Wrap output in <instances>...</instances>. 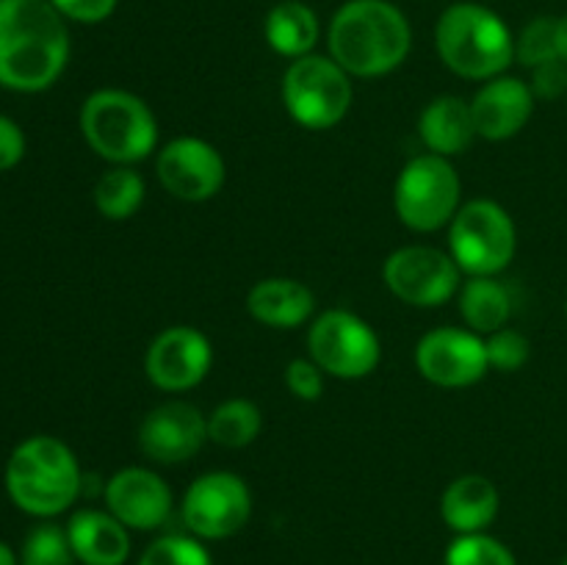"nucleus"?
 I'll use <instances>...</instances> for the list:
<instances>
[{"instance_id": "nucleus-24", "label": "nucleus", "mask_w": 567, "mask_h": 565, "mask_svg": "<svg viewBox=\"0 0 567 565\" xmlns=\"http://www.w3.org/2000/svg\"><path fill=\"white\" fill-rule=\"evenodd\" d=\"M264 430V413L249 399H227L208 415V438L219 446L244 449Z\"/></svg>"}, {"instance_id": "nucleus-26", "label": "nucleus", "mask_w": 567, "mask_h": 565, "mask_svg": "<svg viewBox=\"0 0 567 565\" xmlns=\"http://www.w3.org/2000/svg\"><path fill=\"white\" fill-rule=\"evenodd\" d=\"M66 526L37 524L20 548V565H75Z\"/></svg>"}, {"instance_id": "nucleus-34", "label": "nucleus", "mask_w": 567, "mask_h": 565, "mask_svg": "<svg viewBox=\"0 0 567 565\" xmlns=\"http://www.w3.org/2000/svg\"><path fill=\"white\" fill-rule=\"evenodd\" d=\"M25 155V133L11 116L0 114V172L14 170Z\"/></svg>"}, {"instance_id": "nucleus-23", "label": "nucleus", "mask_w": 567, "mask_h": 565, "mask_svg": "<svg viewBox=\"0 0 567 565\" xmlns=\"http://www.w3.org/2000/svg\"><path fill=\"white\" fill-rule=\"evenodd\" d=\"M457 308L474 332H491L507 327L513 316V294L496 277H468L457 291Z\"/></svg>"}, {"instance_id": "nucleus-8", "label": "nucleus", "mask_w": 567, "mask_h": 565, "mask_svg": "<svg viewBox=\"0 0 567 565\" xmlns=\"http://www.w3.org/2000/svg\"><path fill=\"white\" fill-rule=\"evenodd\" d=\"M463 197V183L452 161L443 155H415L393 186L396 214L410 230L432 233L454 219Z\"/></svg>"}, {"instance_id": "nucleus-15", "label": "nucleus", "mask_w": 567, "mask_h": 565, "mask_svg": "<svg viewBox=\"0 0 567 565\" xmlns=\"http://www.w3.org/2000/svg\"><path fill=\"white\" fill-rule=\"evenodd\" d=\"M208 441V419L188 402H164L144 415L138 446L161 465L186 463Z\"/></svg>"}, {"instance_id": "nucleus-20", "label": "nucleus", "mask_w": 567, "mask_h": 565, "mask_svg": "<svg viewBox=\"0 0 567 565\" xmlns=\"http://www.w3.org/2000/svg\"><path fill=\"white\" fill-rule=\"evenodd\" d=\"M496 485L482 474H463L441 496V515L449 530L457 535H471V532H485L498 515Z\"/></svg>"}, {"instance_id": "nucleus-38", "label": "nucleus", "mask_w": 567, "mask_h": 565, "mask_svg": "<svg viewBox=\"0 0 567 565\" xmlns=\"http://www.w3.org/2000/svg\"><path fill=\"white\" fill-rule=\"evenodd\" d=\"M563 565H567V559H565V563H563Z\"/></svg>"}, {"instance_id": "nucleus-1", "label": "nucleus", "mask_w": 567, "mask_h": 565, "mask_svg": "<svg viewBox=\"0 0 567 565\" xmlns=\"http://www.w3.org/2000/svg\"><path fill=\"white\" fill-rule=\"evenodd\" d=\"M66 61L70 31L50 0H0V86L44 92L59 81Z\"/></svg>"}, {"instance_id": "nucleus-6", "label": "nucleus", "mask_w": 567, "mask_h": 565, "mask_svg": "<svg viewBox=\"0 0 567 565\" xmlns=\"http://www.w3.org/2000/svg\"><path fill=\"white\" fill-rule=\"evenodd\" d=\"M449 247L460 271L471 277H496L513 264L518 230L507 208L493 199H471L454 214Z\"/></svg>"}, {"instance_id": "nucleus-12", "label": "nucleus", "mask_w": 567, "mask_h": 565, "mask_svg": "<svg viewBox=\"0 0 567 565\" xmlns=\"http://www.w3.org/2000/svg\"><path fill=\"white\" fill-rule=\"evenodd\" d=\"M421 377L441 388H468L487 374L485 341L480 332L460 327H437L415 347Z\"/></svg>"}, {"instance_id": "nucleus-5", "label": "nucleus", "mask_w": 567, "mask_h": 565, "mask_svg": "<svg viewBox=\"0 0 567 565\" xmlns=\"http://www.w3.org/2000/svg\"><path fill=\"white\" fill-rule=\"evenodd\" d=\"M81 133L100 158L114 166L144 161L158 144V122L150 105L125 89H97L83 100Z\"/></svg>"}, {"instance_id": "nucleus-19", "label": "nucleus", "mask_w": 567, "mask_h": 565, "mask_svg": "<svg viewBox=\"0 0 567 565\" xmlns=\"http://www.w3.org/2000/svg\"><path fill=\"white\" fill-rule=\"evenodd\" d=\"M313 308V291L293 277H266L247 294L249 316L275 330H293L305 325Z\"/></svg>"}, {"instance_id": "nucleus-11", "label": "nucleus", "mask_w": 567, "mask_h": 565, "mask_svg": "<svg viewBox=\"0 0 567 565\" xmlns=\"http://www.w3.org/2000/svg\"><path fill=\"white\" fill-rule=\"evenodd\" d=\"M460 266L452 253H443L437 247H402L388 255L382 266L388 291L402 302L415 305V308H435V305L449 302L457 297L460 286Z\"/></svg>"}, {"instance_id": "nucleus-33", "label": "nucleus", "mask_w": 567, "mask_h": 565, "mask_svg": "<svg viewBox=\"0 0 567 565\" xmlns=\"http://www.w3.org/2000/svg\"><path fill=\"white\" fill-rule=\"evenodd\" d=\"M532 94L540 100H557L567 94V64L563 59L546 61L532 70Z\"/></svg>"}, {"instance_id": "nucleus-36", "label": "nucleus", "mask_w": 567, "mask_h": 565, "mask_svg": "<svg viewBox=\"0 0 567 565\" xmlns=\"http://www.w3.org/2000/svg\"><path fill=\"white\" fill-rule=\"evenodd\" d=\"M0 565H20V557H17L14 552H11L9 543L0 541Z\"/></svg>"}, {"instance_id": "nucleus-28", "label": "nucleus", "mask_w": 567, "mask_h": 565, "mask_svg": "<svg viewBox=\"0 0 567 565\" xmlns=\"http://www.w3.org/2000/svg\"><path fill=\"white\" fill-rule=\"evenodd\" d=\"M515 59L529 70L557 59V17H535L524 25L515 39Z\"/></svg>"}, {"instance_id": "nucleus-27", "label": "nucleus", "mask_w": 567, "mask_h": 565, "mask_svg": "<svg viewBox=\"0 0 567 565\" xmlns=\"http://www.w3.org/2000/svg\"><path fill=\"white\" fill-rule=\"evenodd\" d=\"M443 565H518L515 554L496 537L485 532H471V535H457L452 546L446 548Z\"/></svg>"}, {"instance_id": "nucleus-3", "label": "nucleus", "mask_w": 567, "mask_h": 565, "mask_svg": "<svg viewBox=\"0 0 567 565\" xmlns=\"http://www.w3.org/2000/svg\"><path fill=\"white\" fill-rule=\"evenodd\" d=\"M81 487V465L61 438H25L6 463V493L22 513L37 518H53L70 510Z\"/></svg>"}, {"instance_id": "nucleus-25", "label": "nucleus", "mask_w": 567, "mask_h": 565, "mask_svg": "<svg viewBox=\"0 0 567 565\" xmlns=\"http://www.w3.org/2000/svg\"><path fill=\"white\" fill-rule=\"evenodd\" d=\"M144 194L147 188H144V177L138 172H133L131 166H114L100 175L97 186H94V205L105 219L125 222L142 208Z\"/></svg>"}, {"instance_id": "nucleus-21", "label": "nucleus", "mask_w": 567, "mask_h": 565, "mask_svg": "<svg viewBox=\"0 0 567 565\" xmlns=\"http://www.w3.org/2000/svg\"><path fill=\"white\" fill-rule=\"evenodd\" d=\"M419 136L430 153L443 155V158L465 153L476 138L471 103H465L463 97H454V94L435 97L421 111Z\"/></svg>"}, {"instance_id": "nucleus-14", "label": "nucleus", "mask_w": 567, "mask_h": 565, "mask_svg": "<svg viewBox=\"0 0 567 565\" xmlns=\"http://www.w3.org/2000/svg\"><path fill=\"white\" fill-rule=\"evenodd\" d=\"M158 181L183 203H205L225 186V158L210 142L197 136L172 138L155 161Z\"/></svg>"}, {"instance_id": "nucleus-4", "label": "nucleus", "mask_w": 567, "mask_h": 565, "mask_svg": "<svg viewBox=\"0 0 567 565\" xmlns=\"http://www.w3.org/2000/svg\"><path fill=\"white\" fill-rule=\"evenodd\" d=\"M435 50L454 75L491 81L515 61V37L487 6L454 3L437 20Z\"/></svg>"}, {"instance_id": "nucleus-9", "label": "nucleus", "mask_w": 567, "mask_h": 565, "mask_svg": "<svg viewBox=\"0 0 567 565\" xmlns=\"http://www.w3.org/2000/svg\"><path fill=\"white\" fill-rule=\"evenodd\" d=\"M310 360L338 380L369 377L380 363V338L369 321L343 308L324 310L308 332Z\"/></svg>"}, {"instance_id": "nucleus-35", "label": "nucleus", "mask_w": 567, "mask_h": 565, "mask_svg": "<svg viewBox=\"0 0 567 565\" xmlns=\"http://www.w3.org/2000/svg\"><path fill=\"white\" fill-rule=\"evenodd\" d=\"M557 59L567 64V14L557 17Z\"/></svg>"}, {"instance_id": "nucleus-13", "label": "nucleus", "mask_w": 567, "mask_h": 565, "mask_svg": "<svg viewBox=\"0 0 567 565\" xmlns=\"http://www.w3.org/2000/svg\"><path fill=\"white\" fill-rule=\"evenodd\" d=\"M214 347L197 327H166L153 338L144 355V374L161 391H188L208 377Z\"/></svg>"}, {"instance_id": "nucleus-37", "label": "nucleus", "mask_w": 567, "mask_h": 565, "mask_svg": "<svg viewBox=\"0 0 567 565\" xmlns=\"http://www.w3.org/2000/svg\"><path fill=\"white\" fill-rule=\"evenodd\" d=\"M565 316H567V299H565Z\"/></svg>"}, {"instance_id": "nucleus-32", "label": "nucleus", "mask_w": 567, "mask_h": 565, "mask_svg": "<svg viewBox=\"0 0 567 565\" xmlns=\"http://www.w3.org/2000/svg\"><path fill=\"white\" fill-rule=\"evenodd\" d=\"M50 3H53V9L64 20L83 22V25H97V22L109 20L114 14L120 0H50Z\"/></svg>"}, {"instance_id": "nucleus-31", "label": "nucleus", "mask_w": 567, "mask_h": 565, "mask_svg": "<svg viewBox=\"0 0 567 565\" xmlns=\"http://www.w3.org/2000/svg\"><path fill=\"white\" fill-rule=\"evenodd\" d=\"M286 386L302 402H316L324 393V371L308 358H297L286 366Z\"/></svg>"}, {"instance_id": "nucleus-2", "label": "nucleus", "mask_w": 567, "mask_h": 565, "mask_svg": "<svg viewBox=\"0 0 567 565\" xmlns=\"http://www.w3.org/2000/svg\"><path fill=\"white\" fill-rule=\"evenodd\" d=\"M330 55L354 78H380L408 59L413 31L391 0H347L330 22Z\"/></svg>"}, {"instance_id": "nucleus-22", "label": "nucleus", "mask_w": 567, "mask_h": 565, "mask_svg": "<svg viewBox=\"0 0 567 565\" xmlns=\"http://www.w3.org/2000/svg\"><path fill=\"white\" fill-rule=\"evenodd\" d=\"M266 42L286 59H302L319 42V17L302 0H282L266 14Z\"/></svg>"}, {"instance_id": "nucleus-29", "label": "nucleus", "mask_w": 567, "mask_h": 565, "mask_svg": "<svg viewBox=\"0 0 567 565\" xmlns=\"http://www.w3.org/2000/svg\"><path fill=\"white\" fill-rule=\"evenodd\" d=\"M138 565H214V559L197 537L164 535L144 548Z\"/></svg>"}, {"instance_id": "nucleus-7", "label": "nucleus", "mask_w": 567, "mask_h": 565, "mask_svg": "<svg viewBox=\"0 0 567 565\" xmlns=\"http://www.w3.org/2000/svg\"><path fill=\"white\" fill-rule=\"evenodd\" d=\"M352 81L349 72L327 55L293 59L282 78V103L291 120L308 131H327L343 122L352 109Z\"/></svg>"}, {"instance_id": "nucleus-30", "label": "nucleus", "mask_w": 567, "mask_h": 565, "mask_svg": "<svg viewBox=\"0 0 567 565\" xmlns=\"http://www.w3.org/2000/svg\"><path fill=\"white\" fill-rule=\"evenodd\" d=\"M485 352L491 369L498 371H518L524 369L526 360H529L532 347L529 338L524 332L513 330V327H502V330L491 332L485 338Z\"/></svg>"}, {"instance_id": "nucleus-10", "label": "nucleus", "mask_w": 567, "mask_h": 565, "mask_svg": "<svg viewBox=\"0 0 567 565\" xmlns=\"http://www.w3.org/2000/svg\"><path fill=\"white\" fill-rule=\"evenodd\" d=\"M181 513L192 535L203 541H225L247 526L252 515V493L238 474L210 471L188 485Z\"/></svg>"}, {"instance_id": "nucleus-17", "label": "nucleus", "mask_w": 567, "mask_h": 565, "mask_svg": "<svg viewBox=\"0 0 567 565\" xmlns=\"http://www.w3.org/2000/svg\"><path fill=\"white\" fill-rule=\"evenodd\" d=\"M535 111V94L529 83L513 75L491 78L471 100L476 136L487 142H504L526 127Z\"/></svg>"}, {"instance_id": "nucleus-18", "label": "nucleus", "mask_w": 567, "mask_h": 565, "mask_svg": "<svg viewBox=\"0 0 567 565\" xmlns=\"http://www.w3.org/2000/svg\"><path fill=\"white\" fill-rule=\"evenodd\" d=\"M66 537L83 565H125L131 554L127 526L109 510H78L66 521Z\"/></svg>"}, {"instance_id": "nucleus-16", "label": "nucleus", "mask_w": 567, "mask_h": 565, "mask_svg": "<svg viewBox=\"0 0 567 565\" xmlns=\"http://www.w3.org/2000/svg\"><path fill=\"white\" fill-rule=\"evenodd\" d=\"M105 507L111 515L122 521L127 530H158L172 515V491L150 469H122L105 482Z\"/></svg>"}]
</instances>
